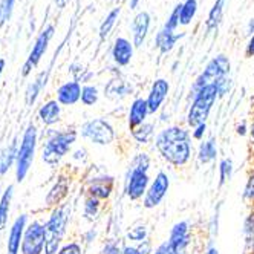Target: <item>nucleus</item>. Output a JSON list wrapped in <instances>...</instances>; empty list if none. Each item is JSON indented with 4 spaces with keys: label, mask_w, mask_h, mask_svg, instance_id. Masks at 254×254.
<instances>
[{
    "label": "nucleus",
    "mask_w": 254,
    "mask_h": 254,
    "mask_svg": "<svg viewBox=\"0 0 254 254\" xmlns=\"http://www.w3.org/2000/svg\"><path fill=\"white\" fill-rule=\"evenodd\" d=\"M242 199L250 207H254V162L247 175V181L242 190Z\"/></svg>",
    "instance_id": "e433bc0d"
},
{
    "label": "nucleus",
    "mask_w": 254,
    "mask_h": 254,
    "mask_svg": "<svg viewBox=\"0 0 254 254\" xmlns=\"http://www.w3.org/2000/svg\"><path fill=\"white\" fill-rule=\"evenodd\" d=\"M81 104L86 107H92L100 101V89L95 84H83L81 89V98H80Z\"/></svg>",
    "instance_id": "f704fd0d"
},
{
    "label": "nucleus",
    "mask_w": 254,
    "mask_h": 254,
    "mask_svg": "<svg viewBox=\"0 0 254 254\" xmlns=\"http://www.w3.org/2000/svg\"><path fill=\"white\" fill-rule=\"evenodd\" d=\"M245 56H247L248 59L254 57V34L248 37V42H247V45H245Z\"/></svg>",
    "instance_id": "de8ad7c7"
},
{
    "label": "nucleus",
    "mask_w": 254,
    "mask_h": 254,
    "mask_svg": "<svg viewBox=\"0 0 254 254\" xmlns=\"http://www.w3.org/2000/svg\"><path fill=\"white\" fill-rule=\"evenodd\" d=\"M197 8H199L197 0H184V2H181V17H179L181 26L191 25L197 14Z\"/></svg>",
    "instance_id": "2f4dec72"
},
{
    "label": "nucleus",
    "mask_w": 254,
    "mask_h": 254,
    "mask_svg": "<svg viewBox=\"0 0 254 254\" xmlns=\"http://www.w3.org/2000/svg\"><path fill=\"white\" fill-rule=\"evenodd\" d=\"M245 254H254V239H253V242L245 248Z\"/></svg>",
    "instance_id": "13d9d810"
},
{
    "label": "nucleus",
    "mask_w": 254,
    "mask_h": 254,
    "mask_svg": "<svg viewBox=\"0 0 254 254\" xmlns=\"http://www.w3.org/2000/svg\"><path fill=\"white\" fill-rule=\"evenodd\" d=\"M95 238H97V231L92 228V230H89L87 233H84L83 234V241L86 242V244H92L94 241H95Z\"/></svg>",
    "instance_id": "603ef678"
},
{
    "label": "nucleus",
    "mask_w": 254,
    "mask_h": 254,
    "mask_svg": "<svg viewBox=\"0 0 254 254\" xmlns=\"http://www.w3.org/2000/svg\"><path fill=\"white\" fill-rule=\"evenodd\" d=\"M217 87V92H219V98H224L225 95H228L231 92V87H233V80L230 77L222 78L221 81L216 83Z\"/></svg>",
    "instance_id": "c03bdc74"
},
{
    "label": "nucleus",
    "mask_w": 254,
    "mask_h": 254,
    "mask_svg": "<svg viewBox=\"0 0 254 254\" xmlns=\"http://www.w3.org/2000/svg\"><path fill=\"white\" fill-rule=\"evenodd\" d=\"M57 254H83V247L75 241H70L63 244Z\"/></svg>",
    "instance_id": "79ce46f5"
},
{
    "label": "nucleus",
    "mask_w": 254,
    "mask_h": 254,
    "mask_svg": "<svg viewBox=\"0 0 254 254\" xmlns=\"http://www.w3.org/2000/svg\"><path fill=\"white\" fill-rule=\"evenodd\" d=\"M153 144L159 158L173 169L187 167L194 156L193 138L187 126L170 124L162 127Z\"/></svg>",
    "instance_id": "f257e3e1"
},
{
    "label": "nucleus",
    "mask_w": 254,
    "mask_h": 254,
    "mask_svg": "<svg viewBox=\"0 0 254 254\" xmlns=\"http://www.w3.org/2000/svg\"><path fill=\"white\" fill-rule=\"evenodd\" d=\"M78 133L81 135V138L90 141L92 144L100 146V147L112 146L118 138L115 126L112 124L111 120H107L104 117H98V118L84 121L80 127Z\"/></svg>",
    "instance_id": "0eeeda50"
},
{
    "label": "nucleus",
    "mask_w": 254,
    "mask_h": 254,
    "mask_svg": "<svg viewBox=\"0 0 254 254\" xmlns=\"http://www.w3.org/2000/svg\"><path fill=\"white\" fill-rule=\"evenodd\" d=\"M120 14H121L120 8H114V9H111L106 14V17H104L101 25H100V29H98V35H100L101 40H106L109 37V34L112 32V29L115 28V25L118 22Z\"/></svg>",
    "instance_id": "7c9ffc66"
},
{
    "label": "nucleus",
    "mask_w": 254,
    "mask_h": 254,
    "mask_svg": "<svg viewBox=\"0 0 254 254\" xmlns=\"http://www.w3.org/2000/svg\"><path fill=\"white\" fill-rule=\"evenodd\" d=\"M12 196H14V186H8V189L3 191L2 197H0V230H3L6 227Z\"/></svg>",
    "instance_id": "473e14b6"
},
{
    "label": "nucleus",
    "mask_w": 254,
    "mask_h": 254,
    "mask_svg": "<svg viewBox=\"0 0 254 254\" xmlns=\"http://www.w3.org/2000/svg\"><path fill=\"white\" fill-rule=\"evenodd\" d=\"M117 186V179L115 176L109 175V173H98L94 175L92 178L87 179L86 183V194L92 196L101 202H106L112 197Z\"/></svg>",
    "instance_id": "f8f14e48"
},
{
    "label": "nucleus",
    "mask_w": 254,
    "mask_h": 254,
    "mask_svg": "<svg viewBox=\"0 0 254 254\" xmlns=\"http://www.w3.org/2000/svg\"><path fill=\"white\" fill-rule=\"evenodd\" d=\"M60 117H62V104L57 100H49L39 109V120L48 127L57 124L62 120Z\"/></svg>",
    "instance_id": "a878e982"
},
{
    "label": "nucleus",
    "mask_w": 254,
    "mask_h": 254,
    "mask_svg": "<svg viewBox=\"0 0 254 254\" xmlns=\"http://www.w3.org/2000/svg\"><path fill=\"white\" fill-rule=\"evenodd\" d=\"M14 3L15 0H0V26H3L11 19Z\"/></svg>",
    "instance_id": "a19ab883"
},
{
    "label": "nucleus",
    "mask_w": 254,
    "mask_h": 254,
    "mask_svg": "<svg viewBox=\"0 0 254 254\" xmlns=\"http://www.w3.org/2000/svg\"><path fill=\"white\" fill-rule=\"evenodd\" d=\"M247 32H248V35H253L254 34V19L248 20V23H247Z\"/></svg>",
    "instance_id": "5fc2aeb1"
},
{
    "label": "nucleus",
    "mask_w": 254,
    "mask_h": 254,
    "mask_svg": "<svg viewBox=\"0 0 254 254\" xmlns=\"http://www.w3.org/2000/svg\"><path fill=\"white\" fill-rule=\"evenodd\" d=\"M69 72H70L72 75H74V80H77L80 83H84V84H87V81H90V78L94 77L92 72H90L89 69H86L80 63H72L69 66Z\"/></svg>",
    "instance_id": "58836bf2"
},
{
    "label": "nucleus",
    "mask_w": 254,
    "mask_h": 254,
    "mask_svg": "<svg viewBox=\"0 0 254 254\" xmlns=\"http://www.w3.org/2000/svg\"><path fill=\"white\" fill-rule=\"evenodd\" d=\"M69 221H70L69 204H62L51 211L48 221L45 222V230H46L45 254H57L59 253V250L63 245V239L67 231Z\"/></svg>",
    "instance_id": "20e7f679"
},
{
    "label": "nucleus",
    "mask_w": 254,
    "mask_h": 254,
    "mask_svg": "<svg viewBox=\"0 0 254 254\" xmlns=\"http://www.w3.org/2000/svg\"><path fill=\"white\" fill-rule=\"evenodd\" d=\"M186 37V32H167L164 29H159L155 35V48L161 56H166V54L172 52L176 43Z\"/></svg>",
    "instance_id": "b1692460"
},
{
    "label": "nucleus",
    "mask_w": 254,
    "mask_h": 254,
    "mask_svg": "<svg viewBox=\"0 0 254 254\" xmlns=\"http://www.w3.org/2000/svg\"><path fill=\"white\" fill-rule=\"evenodd\" d=\"M48 77H49V70L40 72V74L35 77V80L28 84L26 92H25V101H26L28 106H32L35 103V100L39 98L40 92H42L43 87L48 83Z\"/></svg>",
    "instance_id": "cd10ccee"
},
{
    "label": "nucleus",
    "mask_w": 254,
    "mask_h": 254,
    "mask_svg": "<svg viewBox=\"0 0 254 254\" xmlns=\"http://www.w3.org/2000/svg\"><path fill=\"white\" fill-rule=\"evenodd\" d=\"M69 187H70V183H69V178L60 175L57 178V181L54 183V186L51 187V190L48 191L46 197H45V202L48 207H59L63 204V201L67 197L69 194Z\"/></svg>",
    "instance_id": "aec40b11"
},
{
    "label": "nucleus",
    "mask_w": 254,
    "mask_h": 254,
    "mask_svg": "<svg viewBox=\"0 0 254 254\" xmlns=\"http://www.w3.org/2000/svg\"><path fill=\"white\" fill-rule=\"evenodd\" d=\"M236 133H238L241 138L248 136V133H250V123H248L247 120L241 121L238 126H236Z\"/></svg>",
    "instance_id": "49530a36"
},
{
    "label": "nucleus",
    "mask_w": 254,
    "mask_h": 254,
    "mask_svg": "<svg viewBox=\"0 0 254 254\" xmlns=\"http://www.w3.org/2000/svg\"><path fill=\"white\" fill-rule=\"evenodd\" d=\"M124 239L127 244H132V245H141L144 242L150 241V228L147 224H133L129 230L126 231Z\"/></svg>",
    "instance_id": "bb28decb"
},
{
    "label": "nucleus",
    "mask_w": 254,
    "mask_h": 254,
    "mask_svg": "<svg viewBox=\"0 0 254 254\" xmlns=\"http://www.w3.org/2000/svg\"><path fill=\"white\" fill-rule=\"evenodd\" d=\"M204 254H219V250L216 248V245L210 241L208 242V245L205 247V250H204Z\"/></svg>",
    "instance_id": "864d4df0"
},
{
    "label": "nucleus",
    "mask_w": 254,
    "mask_h": 254,
    "mask_svg": "<svg viewBox=\"0 0 254 254\" xmlns=\"http://www.w3.org/2000/svg\"><path fill=\"white\" fill-rule=\"evenodd\" d=\"M150 183H152V178L149 172L127 167L126 175H124V183H123L124 196L129 199L130 202H141L149 190Z\"/></svg>",
    "instance_id": "1a4fd4ad"
},
{
    "label": "nucleus",
    "mask_w": 254,
    "mask_h": 254,
    "mask_svg": "<svg viewBox=\"0 0 254 254\" xmlns=\"http://www.w3.org/2000/svg\"><path fill=\"white\" fill-rule=\"evenodd\" d=\"M129 167L136 169V170H142V172H150L152 156L147 152L139 150V152L133 153V156H132V159L129 162Z\"/></svg>",
    "instance_id": "c9c22d12"
},
{
    "label": "nucleus",
    "mask_w": 254,
    "mask_h": 254,
    "mask_svg": "<svg viewBox=\"0 0 254 254\" xmlns=\"http://www.w3.org/2000/svg\"><path fill=\"white\" fill-rule=\"evenodd\" d=\"M225 5H227V0H214L213 6L208 11V15L205 19L204 28L207 34H213L214 31L219 29L222 19H224V11H225Z\"/></svg>",
    "instance_id": "393cba45"
},
{
    "label": "nucleus",
    "mask_w": 254,
    "mask_h": 254,
    "mask_svg": "<svg viewBox=\"0 0 254 254\" xmlns=\"http://www.w3.org/2000/svg\"><path fill=\"white\" fill-rule=\"evenodd\" d=\"M230 72H231V62L230 59L225 56V54H217L214 56L202 69V72L199 74L194 81L190 86L189 90V100L197 92L199 89H202L204 86L208 84H216L217 81H221L225 77H230Z\"/></svg>",
    "instance_id": "39448f33"
},
{
    "label": "nucleus",
    "mask_w": 254,
    "mask_h": 254,
    "mask_svg": "<svg viewBox=\"0 0 254 254\" xmlns=\"http://www.w3.org/2000/svg\"><path fill=\"white\" fill-rule=\"evenodd\" d=\"M234 173V162L231 158H222L217 164V175H219V189H222Z\"/></svg>",
    "instance_id": "72a5a7b5"
},
{
    "label": "nucleus",
    "mask_w": 254,
    "mask_h": 254,
    "mask_svg": "<svg viewBox=\"0 0 254 254\" xmlns=\"http://www.w3.org/2000/svg\"><path fill=\"white\" fill-rule=\"evenodd\" d=\"M132 92H133L132 83L126 81L121 75L111 80L104 86V97H107L109 100H114V101L129 97V95H132Z\"/></svg>",
    "instance_id": "412c9836"
},
{
    "label": "nucleus",
    "mask_w": 254,
    "mask_h": 254,
    "mask_svg": "<svg viewBox=\"0 0 254 254\" xmlns=\"http://www.w3.org/2000/svg\"><path fill=\"white\" fill-rule=\"evenodd\" d=\"M152 254H170V250H169V242L167 239L164 242H161L159 245H156L153 248V253Z\"/></svg>",
    "instance_id": "09e8293b"
},
{
    "label": "nucleus",
    "mask_w": 254,
    "mask_h": 254,
    "mask_svg": "<svg viewBox=\"0 0 254 254\" xmlns=\"http://www.w3.org/2000/svg\"><path fill=\"white\" fill-rule=\"evenodd\" d=\"M251 210H253V211H254V207H251Z\"/></svg>",
    "instance_id": "e2e57ef3"
},
{
    "label": "nucleus",
    "mask_w": 254,
    "mask_h": 254,
    "mask_svg": "<svg viewBox=\"0 0 254 254\" xmlns=\"http://www.w3.org/2000/svg\"><path fill=\"white\" fill-rule=\"evenodd\" d=\"M152 26V15L147 11H138L130 22V32H132V42L135 48H141L146 43V39L150 32Z\"/></svg>",
    "instance_id": "dca6fc26"
},
{
    "label": "nucleus",
    "mask_w": 254,
    "mask_h": 254,
    "mask_svg": "<svg viewBox=\"0 0 254 254\" xmlns=\"http://www.w3.org/2000/svg\"><path fill=\"white\" fill-rule=\"evenodd\" d=\"M169 250L170 254H196L201 253L196 241L193 224L187 219L178 221L172 225L169 233Z\"/></svg>",
    "instance_id": "423d86ee"
},
{
    "label": "nucleus",
    "mask_w": 254,
    "mask_h": 254,
    "mask_svg": "<svg viewBox=\"0 0 254 254\" xmlns=\"http://www.w3.org/2000/svg\"><path fill=\"white\" fill-rule=\"evenodd\" d=\"M28 227V216L22 214L14 221L11 230H9V236H8V254H19L20 248H22V241H23V234L25 230Z\"/></svg>",
    "instance_id": "a211bd4d"
},
{
    "label": "nucleus",
    "mask_w": 254,
    "mask_h": 254,
    "mask_svg": "<svg viewBox=\"0 0 254 254\" xmlns=\"http://www.w3.org/2000/svg\"><path fill=\"white\" fill-rule=\"evenodd\" d=\"M54 2H56V5L59 6V8H64L70 0H54Z\"/></svg>",
    "instance_id": "4d7b16f0"
},
{
    "label": "nucleus",
    "mask_w": 254,
    "mask_h": 254,
    "mask_svg": "<svg viewBox=\"0 0 254 254\" xmlns=\"http://www.w3.org/2000/svg\"><path fill=\"white\" fill-rule=\"evenodd\" d=\"M169 94H170V81L167 78H156L149 92H147V106H149V111H150V115H156L161 112L162 106H164L166 100L169 98Z\"/></svg>",
    "instance_id": "4468645a"
},
{
    "label": "nucleus",
    "mask_w": 254,
    "mask_h": 254,
    "mask_svg": "<svg viewBox=\"0 0 254 254\" xmlns=\"http://www.w3.org/2000/svg\"><path fill=\"white\" fill-rule=\"evenodd\" d=\"M170 176L167 172L164 170H158L155 173V176L152 178V183L149 186V190L146 193L142 199V208L146 210H155L158 208L162 202H164V199L167 197L169 194V190H170Z\"/></svg>",
    "instance_id": "9d476101"
},
{
    "label": "nucleus",
    "mask_w": 254,
    "mask_h": 254,
    "mask_svg": "<svg viewBox=\"0 0 254 254\" xmlns=\"http://www.w3.org/2000/svg\"><path fill=\"white\" fill-rule=\"evenodd\" d=\"M251 155H253V162H254V152H251Z\"/></svg>",
    "instance_id": "052dcab7"
},
{
    "label": "nucleus",
    "mask_w": 254,
    "mask_h": 254,
    "mask_svg": "<svg viewBox=\"0 0 254 254\" xmlns=\"http://www.w3.org/2000/svg\"><path fill=\"white\" fill-rule=\"evenodd\" d=\"M217 100H219V92H217L216 84H208L197 90L190 98V104L187 109L186 124L189 129H193L197 124L207 123Z\"/></svg>",
    "instance_id": "7ed1b4c3"
},
{
    "label": "nucleus",
    "mask_w": 254,
    "mask_h": 254,
    "mask_svg": "<svg viewBox=\"0 0 254 254\" xmlns=\"http://www.w3.org/2000/svg\"><path fill=\"white\" fill-rule=\"evenodd\" d=\"M54 32H56V28H54V25H48L39 34L37 40H35V43L32 46V51L29 54V57H28V60L25 62V64L22 67V75L23 77H28L31 74V70L40 63L42 57L45 56V52L48 51V46H49L51 39L54 37Z\"/></svg>",
    "instance_id": "ddd939ff"
},
{
    "label": "nucleus",
    "mask_w": 254,
    "mask_h": 254,
    "mask_svg": "<svg viewBox=\"0 0 254 254\" xmlns=\"http://www.w3.org/2000/svg\"><path fill=\"white\" fill-rule=\"evenodd\" d=\"M191 132V138L193 141L196 142H202L207 136V132H208V126L207 123H202V124H197L196 127H193V129H190Z\"/></svg>",
    "instance_id": "37998d69"
},
{
    "label": "nucleus",
    "mask_w": 254,
    "mask_h": 254,
    "mask_svg": "<svg viewBox=\"0 0 254 254\" xmlns=\"http://www.w3.org/2000/svg\"><path fill=\"white\" fill-rule=\"evenodd\" d=\"M130 132V138L132 141L136 144V146H141V147H146L149 144L155 142V138H156V124L153 121H146L144 124L135 127V129L129 130Z\"/></svg>",
    "instance_id": "5701e85b"
},
{
    "label": "nucleus",
    "mask_w": 254,
    "mask_h": 254,
    "mask_svg": "<svg viewBox=\"0 0 254 254\" xmlns=\"http://www.w3.org/2000/svg\"><path fill=\"white\" fill-rule=\"evenodd\" d=\"M35 147H37V127L34 124H29L23 133L19 153H17V161H15V179L17 183H22L26 178L32 161L35 155Z\"/></svg>",
    "instance_id": "6e6552de"
},
{
    "label": "nucleus",
    "mask_w": 254,
    "mask_h": 254,
    "mask_svg": "<svg viewBox=\"0 0 254 254\" xmlns=\"http://www.w3.org/2000/svg\"><path fill=\"white\" fill-rule=\"evenodd\" d=\"M179 17H181V2L173 6L172 12L167 17V20L164 22V25H162V29L167 32H178V28L181 26Z\"/></svg>",
    "instance_id": "4c0bfd02"
},
{
    "label": "nucleus",
    "mask_w": 254,
    "mask_h": 254,
    "mask_svg": "<svg viewBox=\"0 0 254 254\" xmlns=\"http://www.w3.org/2000/svg\"><path fill=\"white\" fill-rule=\"evenodd\" d=\"M3 69H5V60H3V59H0V77H2Z\"/></svg>",
    "instance_id": "bf43d9fd"
},
{
    "label": "nucleus",
    "mask_w": 254,
    "mask_h": 254,
    "mask_svg": "<svg viewBox=\"0 0 254 254\" xmlns=\"http://www.w3.org/2000/svg\"><path fill=\"white\" fill-rule=\"evenodd\" d=\"M101 254H123V244L117 242V241H107L103 245Z\"/></svg>",
    "instance_id": "a18cd8bd"
},
{
    "label": "nucleus",
    "mask_w": 254,
    "mask_h": 254,
    "mask_svg": "<svg viewBox=\"0 0 254 254\" xmlns=\"http://www.w3.org/2000/svg\"><path fill=\"white\" fill-rule=\"evenodd\" d=\"M103 210V202L98 201V199L92 197V196H87L84 197V202H83V217L84 221L87 222H94L97 221V217L100 216Z\"/></svg>",
    "instance_id": "c756f323"
},
{
    "label": "nucleus",
    "mask_w": 254,
    "mask_h": 254,
    "mask_svg": "<svg viewBox=\"0 0 254 254\" xmlns=\"http://www.w3.org/2000/svg\"><path fill=\"white\" fill-rule=\"evenodd\" d=\"M81 89H83V84L77 80L66 81L57 89V98L56 100L62 106H75L77 103H80Z\"/></svg>",
    "instance_id": "6ab92c4d"
},
{
    "label": "nucleus",
    "mask_w": 254,
    "mask_h": 254,
    "mask_svg": "<svg viewBox=\"0 0 254 254\" xmlns=\"http://www.w3.org/2000/svg\"><path fill=\"white\" fill-rule=\"evenodd\" d=\"M78 135L80 133L75 129H63V130L51 129L43 144L42 159L51 167L59 166L60 161L74 147V144L78 139Z\"/></svg>",
    "instance_id": "f03ea898"
},
{
    "label": "nucleus",
    "mask_w": 254,
    "mask_h": 254,
    "mask_svg": "<svg viewBox=\"0 0 254 254\" xmlns=\"http://www.w3.org/2000/svg\"><path fill=\"white\" fill-rule=\"evenodd\" d=\"M141 2H142V0H129V8L130 9H136Z\"/></svg>",
    "instance_id": "6e6d98bb"
},
{
    "label": "nucleus",
    "mask_w": 254,
    "mask_h": 254,
    "mask_svg": "<svg viewBox=\"0 0 254 254\" xmlns=\"http://www.w3.org/2000/svg\"><path fill=\"white\" fill-rule=\"evenodd\" d=\"M153 253V247L152 242L147 241L141 245H132V244H123V254H152Z\"/></svg>",
    "instance_id": "ea45409f"
},
{
    "label": "nucleus",
    "mask_w": 254,
    "mask_h": 254,
    "mask_svg": "<svg viewBox=\"0 0 254 254\" xmlns=\"http://www.w3.org/2000/svg\"><path fill=\"white\" fill-rule=\"evenodd\" d=\"M149 117H150V111H149L146 97H135L130 101L129 111H127V117H126L129 130H132V129H135V127L149 121Z\"/></svg>",
    "instance_id": "f3484780"
},
{
    "label": "nucleus",
    "mask_w": 254,
    "mask_h": 254,
    "mask_svg": "<svg viewBox=\"0 0 254 254\" xmlns=\"http://www.w3.org/2000/svg\"><path fill=\"white\" fill-rule=\"evenodd\" d=\"M46 245V230L45 224L39 221H32L28 224L23 241H22V254H45Z\"/></svg>",
    "instance_id": "9b49d317"
},
{
    "label": "nucleus",
    "mask_w": 254,
    "mask_h": 254,
    "mask_svg": "<svg viewBox=\"0 0 254 254\" xmlns=\"http://www.w3.org/2000/svg\"><path fill=\"white\" fill-rule=\"evenodd\" d=\"M219 149H217L216 136H208L202 142H199V147L196 152V161L199 166H208L217 159Z\"/></svg>",
    "instance_id": "4be33fe9"
},
{
    "label": "nucleus",
    "mask_w": 254,
    "mask_h": 254,
    "mask_svg": "<svg viewBox=\"0 0 254 254\" xmlns=\"http://www.w3.org/2000/svg\"><path fill=\"white\" fill-rule=\"evenodd\" d=\"M248 144L251 152H254V115L250 121V133H248Z\"/></svg>",
    "instance_id": "3c124183"
},
{
    "label": "nucleus",
    "mask_w": 254,
    "mask_h": 254,
    "mask_svg": "<svg viewBox=\"0 0 254 254\" xmlns=\"http://www.w3.org/2000/svg\"><path fill=\"white\" fill-rule=\"evenodd\" d=\"M72 158H74L75 161H81V162H84V161L87 159V150H86L84 147L77 149L74 153H72Z\"/></svg>",
    "instance_id": "8fccbe9b"
},
{
    "label": "nucleus",
    "mask_w": 254,
    "mask_h": 254,
    "mask_svg": "<svg viewBox=\"0 0 254 254\" xmlns=\"http://www.w3.org/2000/svg\"><path fill=\"white\" fill-rule=\"evenodd\" d=\"M135 45L130 39L127 37H117L114 40V45H112V49H111V57H112V62L117 67H127L132 60H133V54H135Z\"/></svg>",
    "instance_id": "2eb2a0df"
},
{
    "label": "nucleus",
    "mask_w": 254,
    "mask_h": 254,
    "mask_svg": "<svg viewBox=\"0 0 254 254\" xmlns=\"http://www.w3.org/2000/svg\"><path fill=\"white\" fill-rule=\"evenodd\" d=\"M17 153H19V147H17V141L14 139L8 147L0 152V175H5L12 167V164H15Z\"/></svg>",
    "instance_id": "c85d7f7f"
},
{
    "label": "nucleus",
    "mask_w": 254,
    "mask_h": 254,
    "mask_svg": "<svg viewBox=\"0 0 254 254\" xmlns=\"http://www.w3.org/2000/svg\"><path fill=\"white\" fill-rule=\"evenodd\" d=\"M196 254H204V251H202V253H196Z\"/></svg>",
    "instance_id": "680f3d73"
}]
</instances>
